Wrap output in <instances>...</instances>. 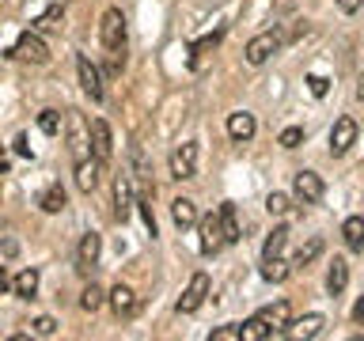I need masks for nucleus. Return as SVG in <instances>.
I'll return each instance as SVG.
<instances>
[{
    "label": "nucleus",
    "instance_id": "1",
    "mask_svg": "<svg viewBox=\"0 0 364 341\" xmlns=\"http://www.w3.org/2000/svg\"><path fill=\"white\" fill-rule=\"evenodd\" d=\"M99 38H102V45H107V53H125V16H122L118 8L102 11Z\"/></svg>",
    "mask_w": 364,
    "mask_h": 341
},
{
    "label": "nucleus",
    "instance_id": "2",
    "mask_svg": "<svg viewBox=\"0 0 364 341\" xmlns=\"http://www.w3.org/2000/svg\"><path fill=\"white\" fill-rule=\"evenodd\" d=\"M11 57H19V61H31V65H50V45L42 42V34L23 31L19 42L11 45Z\"/></svg>",
    "mask_w": 364,
    "mask_h": 341
},
{
    "label": "nucleus",
    "instance_id": "3",
    "mask_svg": "<svg viewBox=\"0 0 364 341\" xmlns=\"http://www.w3.org/2000/svg\"><path fill=\"white\" fill-rule=\"evenodd\" d=\"M281 50V34L277 31H262V34H255V38L247 42V50H243V57H247V65H266L273 53Z\"/></svg>",
    "mask_w": 364,
    "mask_h": 341
},
{
    "label": "nucleus",
    "instance_id": "4",
    "mask_svg": "<svg viewBox=\"0 0 364 341\" xmlns=\"http://www.w3.org/2000/svg\"><path fill=\"white\" fill-rule=\"evenodd\" d=\"M198 175V141H182L175 152H171V178L186 182Z\"/></svg>",
    "mask_w": 364,
    "mask_h": 341
},
{
    "label": "nucleus",
    "instance_id": "5",
    "mask_svg": "<svg viewBox=\"0 0 364 341\" xmlns=\"http://www.w3.org/2000/svg\"><path fill=\"white\" fill-rule=\"evenodd\" d=\"M323 193H326V186H323V178H318L315 170H296V175H292V197L296 201L318 205V201H323Z\"/></svg>",
    "mask_w": 364,
    "mask_h": 341
},
{
    "label": "nucleus",
    "instance_id": "6",
    "mask_svg": "<svg viewBox=\"0 0 364 341\" xmlns=\"http://www.w3.org/2000/svg\"><path fill=\"white\" fill-rule=\"evenodd\" d=\"M198 232H201V254H205V258H213L220 247H228V239H224V224H220V212L201 216V220H198Z\"/></svg>",
    "mask_w": 364,
    "mask_h": 341
},
{
    "label": "nucleus",
    "instance_id": "7",
    "mask_svg": "<svg viewBox=\"0 0 364 341\" xmlns=\"http://www.w3.org/2000/svg\"><path fill=\"white\" fill-rule=\"evenodd\" d=\"M205 300H209V273H193L190 284H186V288H182V296H178V311H182V315H193Z\"/></svg>",
    "mask_w": 364,
    "mask_h": 341
},
{
    "label": "nucleus",
    "instance_id": "8",
    "mask_svg": "<svg viewBox=\"0 0 364 341\" xmlns=\"http://www.w3.org/2000/svg\"><path fill=\"white\" fill-rule=\"evenodd\" d=\"M258 318L269 326V334H273V337H284V330L292 326V307H289V300H277V303L262 307Z\"/></svg>",
    "mask_w": 364,
    "mask_h": 341
},
{
    "label": "nucleus",
    "instance_id": "9",
    "mask_svg": "<svg viewBox=\"0 0 364 341\" xmlns=\"http://www.w3.org/2000/svg\"><path fill=\"white\" fill-rule=\"evenodd\" d=\"M353 144H357V121H353V118H338L334 129H330V156H346Z\"/></svg>",
    "mask_w": 364,
    "mask_h": 341
},
{
    "label": "nucleus",
    "instance_id": "10",
    "mask_svg": "<svg viewBox=\"0 0 364 341\" xmlns=\"http://www.w3.org/2000/svg\"><path fill=\"white\" fill-rule=\"evenodd\" d=\"M133 175H118L114 178V216L125 224L133 216Z\"/></svg>",
    "mask_w": 364,
    "mask_h": 341
},
{
    "label": "nucleus",
    "instance_id": "11",
    "mask_svg": "<svg viewBox=\"0 0 364 341\" xmlns=\"http://www.w3.org/2000/svg\"><path fill=\"white\" fill-rule=\"evenodd\" d=\"M87 129H91V152H95L102 163H107V159L114 156V133H110V125L102 121V118H91Z\"/></svg>",
    "mask_w": 364,
    "mask_h": 341
},
{
    "label": "nucleus",
    "instance_id": "12",
    "mask_svg": "<svg viewBox=\"0 0 364 341\" xmlns=\"http://www.w3.org/2000/svg\"><path fill=\"white\" fill-rule=\"evenodd\" d=\"M76 72H80V87L87 91L91 99H102V76H99V68L91 65V57L87 53H76Z\"/></svg>",
    "mask_w": 364,
    "mask_h": 341
},
{
    "label": "nucleus",
    "instance_id": "13",
    "mask_svg": "<svg viewBox=\"0 0 364 341\" xmlns=\"http://www.w3.org/2000/svg\"><path fill=\"white\" fill-rule=\"evenodd\" d=\"M323 326H326V318L318 315V311H311V315H304V318H292V326L284 330V337L311 341V337H318V334H323Z\"/></svg>",
    "mask_w": 364,
    "mask_h": 341
},
{
    "label": "nucleus",
    "instance_id": "14",
    "mask_svg": "<svg viewBox=\"0 0 364 341\" xmlns=\"http://www.w3.org/2000/svg\"><path fill=\"white\" fill-rule=\"evenodd\" d=\"M99 178H102V159L99 156H87L76 163V190L80 193H91L99 186Z\"/></svg>",
    "mask_w": 364,
    "mask_h": 341
},
{
    "label": "nucleus",
    "instance_id": "15",
    "mask_svg": "<svg viewBox=\"0 0 364 341\" xmlns=\"http://www.w3.org/2000/svg\"><path fill=\"white\" fill-rule=\"evenodd\" d=\"M255 114H247V110H235V114H228V136H232L235 144H247L250 136H255Z\"/></svg>",
    "mask_w": 364,
    "mask_h": 341
},
{
    "label": "nucleus",
    "instance_id": "16",
    "mask_svg": "<svg viewBox=\"0 0 364 341\" xmlns=\"http://www.w3.org/2000/svg\"><path fill=\"white\" fill-rule=\"evenodd\" d=\"M107 300H110V307H114V315H118V318H129L136 311V292L129 288V284H114Z\"/></svg>",
    "mask_w": 364,
    "mask_h": 341
},
{
    "label": "nucleus",
    "instance_id": "17",
    "mask_svg": "<svg viewBox=\"0 0 364 341\" xmlns=\"http://www.w3.org/2000/svg\"><path fill=\"white\" fill-rule=\"evenodd\" d=\"M102 254V235L99 232H84V239H80V250H76V261L80 269H91Z\"/></svg>",
    "mask_w": 364,
    "mask_h": 341
},
{
    "label": "nucleus",
    "instance_id": "18",
    "mask_svg": "<svg viewBox=\"0 0 364 341\" xmlns=\"http://www.w3.org/2000/svg\"><path fill=\"white\" fill-rule=\"evenodd\" d=\"M38 281H42V273L38 269H19L16 277H11V292L19 296V300H34V292H38Z\"/></svg>",
    "mask_w": 364,
    "mask_h": 341
},
{
    "label": "nucleus",
    "instance_id": "19",
    "mask_svg": "<svg viewBox=\"0 0 364 341\" xmlns=\"http://www.w3.org/2000/svg\"><path fill=\"white\" fill-rule=\"evenodd\" d=\"M171 220H175L182 232H186V227H193V224L201 220V216H198V205H193L190 197H175V201H171Z\"/></svg>",
    "mask_w": 364,
    "mask_h": 341
},
{
    "label": "nucleus",
    "instance_id": "20",
    "mask_svg": "<svg viewBox=\"0 0 364 341\" xmlns=\"http://www.w3.org/2000/svg\"><path fill=\"white\" fill-rule=\"evenodd\" d=\"M346 284H349V261L334 258V261H330V269H326V292L341 296V292H346Z\"/></svg>",
    "mask_w": 364,
    "mask_h": 341
},
{
    "label": "nucleus",
    "instance_id": "21",
    "mask_svg": "<svg viewBox=\"0 0 364 341\" xmlns=\"http://www.w3.org/2000/svg\"><path fill=\"white\" fill-rule=\"evenodd\" d=\"M284 243H289V227H273V232L266 235V243H262V261L266 258H281L284 254Z\"/></svg>",
    "mask_w": 364,
    "mask_h": 341
},
{
    "label": "nucleus",
    "instance_id": "22",
    "mask_svg": "<svg viewBox=\"0 0 364 341\" xmlns=\"http://www.w3.org/2000/svg\"><path fill=\"white\" fill-rule=\"evenodd\" d=\"M341 239H346L349 250H364V216H349L341 224Z\"/></svg>",
    "mask_w": 364,
    "mask_h": 341
},
{
    "label": "nucleus",
    "instance_id": "23",
    "mask_svg": "<svg viewBox=\"0 0 364 341\" xmlns=\"http://www.w3.org/2000/svg\"><path fill=\"white\" fill-rule=\"evenodd\" d=\"M289 273H292V261H284V254L262 261V277H266L269 284H281L284 277H289Z\"/></svg>",
    "mask_w": 364,
    "mask_h": 341
},
{
    "label": "nucleus",
    "instance_id": "24",
    "mask_svg": "<svg viewBox=\"0 0 364 341\" xmlns=\"http://www.w3.org/2000/svg\"><path fill=\"white\" fill-rule=\"evenodd\" d=\"M216 212H220V224H224V239H228V243H239V235H243V232H239V216H235V205L228 201V205H220V209H216Z\"/></svg>",
    "mask_w": 364,
    "mask_h": 341
},
{
    "label": "nucleus",
    "instance_id": "25",
    "mask_svg": "<svg viewBox=\"0 0 364 341\" xmlns=\"http://www.w3.org/2000/svg\"><path fill=\"white\" fill-rule=\"evenodd\" d=\"M38 205H42V212H61L65 205H68V197H65V190L61 186H50V190H42V197H38Z\"/></svg>",
    "mask_w": 364,
    "mask_h": 341
},
{
    "label": "nucleus",
    "instance_id": "26",
    "mask_svg": "<svg viewBox=\"0 0 364 341\" xmlns=\"http://www.w3.org/2000/svg\"><path fill=\"white\" fill-rule=\"evenodd\" d=\"M38 129H42L46 136H61V129H65L61 110H42V114H38Z\"/></svg>",
    "mask_w": 364,
    "mask_h": 341
},
{
    "label": "nucleus",
    "instance_id": "27",
    "mask_svg": "<svg viewBox=\"0 0 364 341\" xmlns=\"http://www.w3.org/2000/svg\"><path fill=\"white\" fill-rule=\"evenodd\" d=\"M266 337H273V334H269V326L262 323L258 315H250L247 323H243V341H266Z\"/></svg>",
    "mask_w": 364,
    "mask_h": 341
},
{
    "label": "nucleus",
    "instance_id": "28",
    "mask_svg": "<svg viewBox=\"0 0 364 341\" xmlns=\"http://www.w3.org/2000/svg\"><path fill=\"white\" fill-rule=\"evenodd\" d=\"M266 212H269V216H289V212H292V197H289V193H277V190H273L269 197H266Z\"/></svg>",
    "mask_w": 364,
    "mask_h": 341
},
{
    "label": "nucleus",
    "instance_id": "29",
    "mask_svg": "<svg viewBox=\"0 0 364 341\" xmlns=\"http://www.w3.org/2000/svg\"><path fill=\"white\" fill-rule=\"evenodd\" d=\"M323 254V239H311L307 247H300L296 250V258H292V266H311V261Z\"/></svg>",
    "mask_w": 364,
    "mask_h": 341
},
{
    "label": "nucleus",
    "instance_id": "30",
    "mask_svg": "<svg viewBox=\"0 0 364 341\" xmlns=\"http://www.w3.org/2000/svg\"><path fill=\"white\" fill-rule=\"evenodd\" d=\"M220 38H224V31H213L209 38H201L198 45H193V57H190V65H193V68H201V57L209 53V50H213V45L220 42Z\"/></svg>",
    "mask_w": 364,
    "mask_h": 341
},
{
    "label": "nucleus",
    "instance_id": "31",
    "mask_svg": "<svg viewBox=\"0 0 364 341\" xmlns=\"http://www.w3.org/2000/svg\"><path fill=\"white\" fill-rule=\"evenodd\" d=\"M209 341H243V326H235V323H228V326H216Z\"/></svg>",
    "mask_w": 364,
    "mask_h": 341
},
{
    "label": "nucleus",
    "instance_id": "32",
    "mask_svg": "<svg viewBox=\"0 0 364 341\" xmlns=\"http://www.w3.org/2000/svg\"><path fill=\"white\" fill-rule=\"evenodd\" d=\"M102 300H107L102 288H99V284H91V288H84V296H80V307H84V311H95V307H102Z\"/></svg>",
    "mask_w": 364,
    "mask_h": 341
},
{
    "label": "nucleus",
    "instance_id": "33",
    "mask_svg": "<svg viewBox=\"0 0 364 341\" xmlns=\"http://www.w3.org/2000/svg\"><path fill=\"white\" fill-rule=\"evenodd\" d=\"M31 334H34V337H53V334H57V323H53L50 315H38V318L31 323Z\"/></svg>",
    "mask_w": 364,
    "mask_h": 341
},
{
    "label": "nucleus",
    "instance_id": "34",
    "mask_svg": "<svg viewBox=\"0 0 364 341\" xmlns=\"http://www.w3.org/2000/svg\"><path fill=\"white\" fill-rule=\"evenodd\" d=\"M304 129H300V125H289V129H281V136H277V141H281V148H300L304 144Z\"/></svg>",
    "mask_w": 364,
    "mask_h": 341
},
{
    "label": "nucleus",
    "instance_id": "35",
    "mask_svg": "<svg viewBox=\"0 0 364 341\" xmlns=\"http://www.w3.org/2000/svg\"><path fill=\"white\" fill-rule=\"evenodd\" d=\"M61 19H65V8H50L46 16L38 19V31H53V27H61Z\"/></svg>",
    "mask_w": 364,
    "mask_h": 341
},
{
    "label": "nucleus",
    "instance_id": "36",
    "mask_svg": "<svg viewBox=\"0 0 364 341\" xmlns=\"http://www.w3.org/2000/svg\"><path fill=\"white\" fill-rule=\"evenodd\" d=\"M307 87H311V95H315V99H323L326 91H330V80H326V76H318V72H311V76H307Z\"/></svg>",
    "mask_w": 364,
    "mask_h": 341
},
{
    "label": "nucleus",
    "instance_id": "37",
    "mask_svg": "<svg viewBox=\"0 0 364 341\" xmlns=\"http://www.w3.org/2000/svg\"><path fill=\"white\" fill-rule=\"evenodd\" d=\"M364 8V0H338V11H346V16H357Z\"/></svg>",
    "mask_w": 364,
    "mask_h": 341
},
{
    "label": "nucleus",
    "instance_id": "38",
    "mask_svg": "<svg viewBox=\"0 0 364 341\" xmlns=\"http://www.w3.org/2000/svg\"><path fill=\"white\" fill-rule=\"evenodd\" d=\"M353 318H357V323H364V296L357 300V307H353Z\"/></svg>",
    "mask_w": 364,
    "mask_h": 341
},
{
    "label": "nucleus",
    "instance_id": "39",
    "mask_svg": "<svg viewBox=\"0 0 364 341\" xmlns=\"http://www.w3.org/2000/svg\"><path fill=\"white\" fill-rule=\"evenodd\" d=\"M16 152H19V156H31V144L23 141V136H19V141H16Z\"/></svg>",
    "mask_w": 364,
    "mask_h": 341
},
{
    "label": "nucleus",
    "instance_id": "40",
    "mask_svg": "<svg viewBox=\"0 0 364 341\" xmlns=\"http://www.w3.org/2000/svg\"><path fill=\"white\" fill-rule=\"evenodd\" d=\"M4 170H8V152L0 148V175H4Z\"/></svg>",
    "mask_w": 364,
    "mask_h": 341
},
{
    "label": "nucleus",
    "instance_id": "41",
    "mask_svg": "<svg viewBox=\"0 0 364 341\" xmlns=\"http://www.w3.org/2000/svg\"><path fill=\"white\" fill-rule=\"evenodd\" d=\"M8 284H11V281H8V273H4V269H0V292H4V288H8Z\"/></svg>",
    "mask_w": 364,
    "mask_h": 341
},
{
    "label": "nucleus",
    "instance_id": "42",
    "mask_svg": "<svg viewBox=\"0 0 364 341\" xmlns=\"http://www.w3.org/2000/svg\"><path fill=\"white\" fill-rule=\"evenodd\" d=\"M357 95H360V99H364V76H360V87H357Z\"/></svg>",
    "mask_w": 364,
    "mask_h": 341
}]
</instances>
